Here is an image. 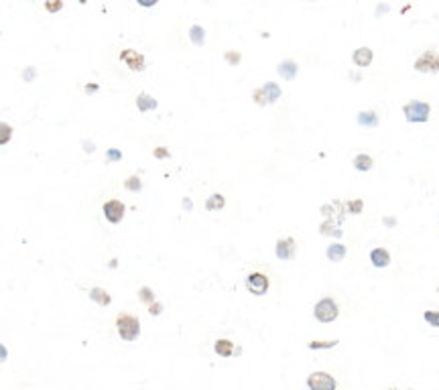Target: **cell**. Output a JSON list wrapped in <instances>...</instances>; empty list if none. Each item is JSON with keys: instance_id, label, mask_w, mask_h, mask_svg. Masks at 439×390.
Returning <instances> with one entry per match:
<instances>
[{"instance_id": "obj_35", "label": "cell", "mask_w": 439, "mask_h": 390, "mask_svg": "<svg viewBox=\"0 0 439 390\" xmlns=\"http://www.w3.org/2000/svg\"><path fill=\"white\" fill-rule=\"evenodd\" d=\"M137 2H139L141 6H146V8H150V6H154V4L159 2V0H137Z\"/></svg>"}, {"instance_id": "obj_37", "label": "cell", "mask_w": 439, "mask_h": 390, "mask_svg": "<svg viewBox=\"0 0 439 390\" xmlns=\"http://www.w3.org/2000/svg\"><path fill=\"white\" fill-rule=\"evenodd\" d=\"M96 90H98V86H96V83H90V86H86V92H88V94H92V92H96Z\"/></svg>"}, {"instance_id": "obj_6", "label": "cell", "mask_w": 439, "mask_h": 390, "mask_svg": "<svg viewBox=\"0 0 439 390\" xmlns=\"http://www.w3.org/2000/svg\"><path fill=\"white\" fill-rule=\"evenodd\" d=\"M307 386L313 390H335L338 382L327 372H313L307 378Z\"/></svg>"}, {"instance_id": "obj_12", "label": "cell", "mask_w": 439, "mask_h": 390, "mask_svg": "<svg viewBox=\"0 0 439 390\" xmlns=\"http://www.w3.org/2000/svg\"><path fill=\"white\" fill-rule=\"evenodd\" d=\"M346 252H348V248H346L344 244H340V242L329 244V246H327V250H325L327 260H331V262H340V260H344Z\"/></svg>"}, {"instance_id": "obj_14", "label": "cell", "mask_w": 439, "mask_h": 390, "mask_svg": "<svg viewBox=\"0 0 439 390\" xmlns=\"http://www.w3.org/2000/svg\"><path fill=\"white\" fill-rule=\"evenodd\" d=\"M214 352L218 354V356H222V358H230L236 350H234V344L230 342V340H218L216 344H214Z\"/></svg>"}, {"instance_id": "obj_24", "label": "cell", "mask_w": 439, "mask_h": 390, "mask_svg": "<svg viewBox=\"0 0 439 390\" xmlns=\"http://www.w3.org/2000/svg\"><path fill=\"white\" fill-rule=\"evenodd\" d=\"M124 187H126L128 191H141V189H143V183H141V179H139L137 175H133V177H128V179L124 181Z\"/></svg>"}, {"instance_id": "obj_39", "label": "cell", "mask_w": 439, "mask_h": 390, "mask_svg": "<svg viewBox=\"0 0 439 390\" xmlns=\"http://www.w3.org/2000/svg\"><path fill=\"white\" fill-rule=\"evenodd\" d=\"M80 2H82V4H86V2H88V0H80Z\"/></svg>"}, {"instance_id": "obj_10", "label": "cell", "mask_w": 439, "mask_h": 390, "mask_svg": "<svg viewBox=\"0 0 439 390\" xmlns=\"http://www.w3.org/2000/svg\"><path fill=\"white\" fill-rule=\"evenodd\" d=\"M372 59H374V53H372V49H368V47H360V49H356L354 55H352V61H354V65H358V67H368V65L372 63Z\"/></svg>"}, {"instance_id": "obj_15", "label": "cell", "mask_w": 439, "mask_h": 390, "mask_svg": "<svg viewBox=\"0 0 439 390\" xmlns=\"http://www.w3.org/2000/svg\"><path fill=\"white\" fill-rule=\"evenodd\" d=\"M297 71H299V65H297L293 59H285V61L279 65V75H281L283 79H293V77L297 75Z\"/></svg>"}, {"instance_id": "obj_18", "label": "cell", "mask_w": 439, "mask_h": 390, "mask_svg": "<svg viewBox=\"0 0 439 390\" xmlns=\"http://www.w3.org/2000/svg\"><path fill=\"white\" fill-rule=\"evenodd\" d=\"M224 205H226V199H224L222 193H214L205 201V209L208 211H220V209H224Z\"/></svg>"}, {"instance_id": "obj_25", "label": "cell", "mask_w": 439, "mask_h": 390, "mask_svg": "<svg viewBox=\"0 0 439 390\" xmlns=\"http://www.w3.org/2000/svg\"><path fill=\"white\" fill-rule=\"evenodd\" d=\"M346 209L350 213H360L364 209V201L362 199H350V201H346Z\"/></svg>"}, {"instance_id": "obj_16", "label": "cell", "mask_w": 439, "mask_h": 390, "mask_svg": "<svg viewBox=\"0 0 439 390\" xmlns=\"http://www.w3.org/2000/svg\"><path fill=\"white\" fill-rule=\"evenodd\" d=\"M137 108L141 110V112H148V110H154L157 108V100L154 98H150L148 94H139V98H137Z\"/></svg>"}, {"instance_id": "obj_34", "label": "cell", "mask_w": 439, "mask_h": 390, "mask_svg": "<svg viewBox=\"0 0 439 390\" xmlns=\"http://www.w3.org/2000/svg\"><path fill=\"white\" fill-rule=\"evenodd\" d=\"M106 155H108V159H110V161H118V159L122 157V155H120V151H108Z\"/></svg>"}, {"instance_id": "obj_30", "label": "cell", "mask_w": 439, "mask_h": 390, "mask_svg": "<svg viewBox=\"0 0 439 390\" xmlns=\"http://www.w3.org/2000/svg\"><path fill=\"white\" fill-rule=\"evenodd\" d=\"M45 8H47V12H59L63 8V2L61 0H47Z\"/></svg>"}, {"instance_id": "obj_33", "label": "cell", "mask_w": 439, "mask_h": 390, "mask_svg": "<svg viewBox=\"0 0 439 390\" xmlns=\"http://www.w3.org/2000/svg\"><path fill=\"white\" fill-rule=\"evenodd\" d=\"M152 155H154L157 159H167V157H169V151H167V149H163V147H159V149H154V151H152Z\"/></svg>"}, {"instance_id": "obj_13", "label": "cell", "mask_w": 439, "mask_h": 390, "mask_svg": "<svg viewBox=\"0 0 439 390\" xmlns=\"http://www.w3.org/2000/svg\"><path fill=\"white\" fill-rule=\"evenodd\" d=\"M90 299H92V301H96V303H98V305H102V307H108V305L112 303L110 293H108L106 289H102V287H94V289L90 291Z\"/></svg>"}, {"instance_id": "obj_1", "label": "cell", "mask_w": 439, "mask_h": 390, "mask_svg": "<svg viewBox=\"0 0 439 390\" xmlns=\"http://www.w3.org/2000/svg\"><path fill=\"white\" fill-rule=\"evenodd\" d=\"M116 329H118V336L124 342H135L141 336V321H139L137 315L120 313L116 317Z\"/></svg>"}, {"instance_id": "obj_19", "label": "cell", "mask_w": 439, "mask_h": 390, "mask_svg": "<svg viewBox=\"0 0 439 390\" xmlns=\"http://www.w3.org/2000/svg\"><path fill=\"white\" fill-rule=\"evenodd\" d=\"M263 90H265V94H267V98H269V104H273V102H277V100L281 98V88H279L275 81L265 83Z\"/></svg>"}, {"instance_id": "obj_23", "label": "cell", "mask_w": 439, "mask_h": 390, "mask_svg": "<svg viewBox=\"0 0 439 390\" xmlns=\"http://www.w3.org/2000/svg\"><path fill=\"white\" fill-rule=\"evenodd\" d=\"M12 138V126L6 122H0V145H6Z\"/></svg>"}, {"instance_id": "obj_22", "label": "cell", "mask_w": 439, "mask_h": 390, "mask_svg": "<svg viewBox=\"0 0 439 390\" xmlns=\"http://www.w3.org/2000/svg\"><path fill=\"white\" fill-rule=\"evenodd\" d=\"M340 340H329V342H309V350H329L335 348Z\"/></svg>"}, {"instance_id": "obj_3", "label": "cell", "mask_w": 439, "mask_h": 390, "mask_svg": "<svg viewBox=\"0 0 439 390\" xmlns=\"http://www.w3.org/2000/svg\"><path fill=\"white\" fill-rule=\"evenodd\" d=\"M403 112H405V118L409 122H427L429 114H431V106L427 102L413 100V102H409V104L403 106Z\"/></svg>"}, {"instance_id": "obj_11", "label": "cell", "mask_w": 439, "mask_h": 390, "mask_svg": "<svg viewBox=\"0 0 439 390\" xmlns=\"http://www.w3.org/2000/svg\"><path fill=\"white\" fill-rule=\"evenodd\" d=\"M370 260H372V264H374L376 268H384V266L391 264V254H389L386 248H374V250L370 252Z\"/></svg>"}, {"instance_id": "obj_31", "label": "cell", "mask_w": 439, "mask_h": 390, "mask_svg": "<svg viewBox=\"0 0 439 390\" xmlns=\"http://www.w3.org/2000/svg\"><path fill=\"white\" fill-rule=\"evenodd\" d=\"M224 57H226L232 65H238V63H240V59H242V57H240V53H236V51H228Z\"/></svg>"}, {"instance_id": "obj_9", "label": "cell", "mask_w": 439, "mask_h": 390, "mask_svg": "<svg viewBox=\"0 0 439 390\" xmlns=\"http://www.w3.org/2000/svg\"><path fill=\"white\" fill-rule=\"evenodd\" d=\"M295 238H281L279 242H277V248H275V252H277V256H279V260H291L293 256H295Z\"/></svg>"}, {"instance_id": "obj_5", "label": "cell", "mask_w": 439, "mask_h": 390, "mask_svg": "<svg viewBox=\"0 0 439 390\" xmlns=\"http://www.w3.org/2000/svg\"><path fill=\"white\" fill-rule=\"evenodd\" d=\"M102 211H104V217H106L110 224H118V221H122V217H124V213H126V207H124L122 201L110 199V201L104 203Z\"/></svg>"}, {"instance_id": "obj_36", "label": "cell", "mask_w": 439, "mask_h": 390, "mask_svg": "<svg viewBox=\"0 0 439 390\" xmlns=\"http://www.w3.org/2000/svg\"><path fill=\"white\" fill-rule=\"evenodd\" d=\"M6 358H8V352H6V348H4L2 344H0V364H2V362H4Z\"/></svg>"}, {"instance_id": "obj_38", "label": "cell", "mask_w": 439, "mask_h": 390, "mask_svg": "<svg viewBox=\"0 0 439 390\" xmlns=\"http://www.w3.org/2000/svg\"><path fill=\"white\" fill-rule=\"evenodd\" d=\"M384 224H389V226H395L397 221H395V219H391V217H386V219H384Z\"/></svg>"}, {"instance_id": "obj_8", "label": "cell", "mask_w": 439, "mask_h": 390, "mask_svg": "<svg viewBox=\"0 0 439 390\" xmlns=\"http://www.w3.org/2000/svg\"><path fill=\"white\" fill-rule=\"evenodd\" d=\"M120 59H122L133 71H143V69H145V57H143L139 51H135V49H124V51H120Z\"/></svg>"}, {"instance_id": "obj_26", "label": "cell", "mask_w": 439, "mask_h": 390, "mask_svg": "<svg viewBox=\"0 0 439 390\" xmlns=\"http://www.w3.org/2000/svg\"><path fill=\"white\" fill-rule=\"evenodd\" d=\"M139 299H141L143 303H146V305H148V303H152V301H154V293H152V289H150V287H143V289L139 291Z\"/></svg>"}, {"instance_id": "obj_21", "label": "cell", "mask_w": 439, "mask_h": 390, "mask_svg": "<svg viewBox=\"0 0 439 390\" xmlns=\"http://www.w3.org/2000/svg\"><path fill=\"white\" fill-rule=\"evenodd\" d=\"M189 39H191V43L193 45H203L205 43V31L199 26V24H193L191 26V31H189Z\"/></svg>"}, {"instance_id": "obj_7", "label": "cell", "mask_w": 439, "mask_h": 390, "mask_svg": "<svg viewBox=\"0 0 439 390\" xmlns=\"http://www.w3.org/2000/svg\"><path fill=\"white\" fill-rule=\"evenodd\" d=\"M415 69L421 73H435L439 71V55L433 51H425L417 61H415Z\"/></svg>"}, {"instance_id": "obj_28", "label": "cell", "mask_w": 439, "mask_h": 390, "mask_svg": "<svg viewBox=\"0 0 439 390\" xmlns=\"http://www.w3.org/2000/svg\"><path fill=\"white\" fill-rule=\"evenodd\" d=\"M423 317L431 327H439V311H425Z\"/></svg>"}, {"instance_id": "obj_27", "label": "cell", "mask_w": 439, "mask_h": 390, "mask_svg": "<svg viewBox=\"0 0 439 390\" xmlns=\"http://www.w3.org/2000/svg\"><path fill=\"white\" fill-rule=\"evenodd\" d=\"M252 98H254V102H256L259 106H267V104H269V98H267V94H265L263 88L254 90V92H252Z\"/></svg>"}, {"instance_id": "obj_2", "label": "cell", "mask_w": 439, "mask_h": 390, "mask_svg": "<svg viewBox=\"0 0 439 390\" xmlns=\"http://www.w3.org/2000/svg\"><path fill=\"white\" fill-rule=\"evenodd\" d=\"M313 315H315V319H317V321H321V323H331L333 319H338V315H340V307H338V303H335L331 297H323L321 301H317V303H315V307H313Z\"/></svg>"}, {"instance_id": "obj_4", "label": "cell", "mask_w": 439, "mask_h": 390, "mask_svg": "<svg viewBox=\"0 0 439 390\" xmlns=\"http://www.w3.org/2000/svg\"><path fill=\"white\" fill-rule=\"evenodd\" d=\"M269 287H271V281H269V276H267L265 272H250V274L246 276V289H248L252 295H256V297L267 295V293H269Z\"/></svg>"}, {"instance_id": "obj_29", "label": "cell", "mask_w": 439, "mask_h": 390, "mask_svg": "<svg viewBox=\"0 0 439 390\" xmlns=\"http://www.w3.org/2000/svg\"><path fill=\"white\" fill-rule=\"evenodd\" d=\"M333 228H335V226H333L331 221H325V224H321V230H319V232H321L323 236H327V234H331V236H340V234H342V230H333Z\"/></svg>"}, {"instance_id": "obj_17", "label": "cell", "mask_w": 439, "mask_h": 390, "mask_svg": "<svg viewBox=\"0 0 439 390\" xmlns=\"http://www.w3.org/2000/svg\"><path fill=\"white\" fill-rule=\"evenodd\" d=\"M358 124H362V126H378V114L376 112H372V110H368V112H360L358 114Z\"/></svg>"}, {"instance_id": "obj_32", "label": "cell", "mask_w": 439, "mask_h": 390, "mask_svg": "<svg viewBox=\"0 0 439 390\" xmlns=\"http://www.w3.org/2000/svg\"><path fill=\"white\" fill-rule=\"evenodd\" d=\"M161 311H163V305H161V303H154V301L148 303V313H150V315H159Z\"/></svg>"}, {"instance_id": "obj_20", "label": "cell", "mask_w": 439, "mask_h": 390, "mask_svg": "<svg viewBox=\"0 0 439 390\" xmlns=\"http://www.w3.org/2000/svg\"><path fill=\"white\" fill-rule=\"evenodd\" d=\"M372 157L370 155H358V157H354V167L358 169V171H370L372 169Z\"/></svg>"}]
</instances>
